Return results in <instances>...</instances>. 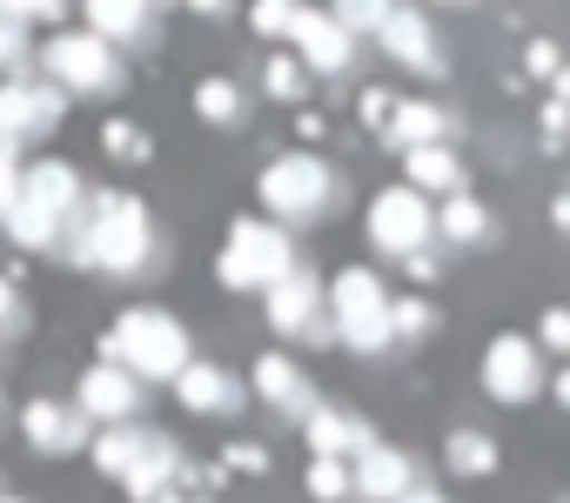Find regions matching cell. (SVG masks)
I'll return each mask as SVG.
<instances>
[{
    "mask_svg": "<svg viewBox=\"0 0 570 503\" xmlns=\"http://www.w3.org/2000/svg\"><path fill=\"white\" fill-rule=\"evenodd\" d=\"M61 263H75V269H108V276H135L148 256H155V221H148V208L135 201V195H88L81 201V215L68 221V235H61V248H55Z\"/></svg>",
    "mask_w": 570,
    "mask_h": 503,
    "instance_id": "1",
    "label": "cell"
},
{
    "mask_svg": "<svg viewBox=\"0 0 570 503\" xmlns=\"http://www.w3.org/2000/svg\"><path fill=\"white\" fill-rule=\"evenodd\" d=\"M81 201H88V188H81V175L68 161H35V168H21V201L0 228H8L21 248H35V256H55L68 221L81 215Z\"/></svg>",
    "mask_w": 570,
    "mask_h": 503,
    "instance_id": "2",
    "label": "cell"
},
{
    "mask_svg": "<svg viewBox=\"0 0 570 503\" xmlns=\"http://www.w3.org/2000/svg\"><path fill=\"white\" fill-rule=\"evenodd\" d=\"M101 356L108 363H121L128 376H181V363H195V349H188V329L175 323V316H161V309H128L115 329H108V343H101Z\"/></svg>",
    "mask_w": 570,
    "mask_h": 503,
    "instance_id": "3",
    "label": "cell"
},
{
    "mask_svg": "<svg viewBox=\"0 0 570 503\" xmlns=\"http://www.w3.org/2000/svg\"><path fill=\"white\" fill-rule=\"evenodd\" d=\"M289 269H296L289 228H282V221H262V215H242V221L228 228L222 263H215V276H222L228 289H268L275 276H289Z\"/></svg>",
    "mask_w": 570,
    "mask_h": 503,
    "instance_id": "4",
    "label": "cell"
},
{
    "mask_svg": "<svg viewBox=\"0 0 570 503\" xmlns=\"http://www.w3.org/2000/svg\"><path fill=\"white\" fill-rule=\"evenodd\" d=\"M330 329L350 349H363V356H383L396 343V329H390V289L376 283V269H343L330 283Z\"/></svg>",
    "mask_w": 570,
    "mask_h": 503,
    "instance_id": "5",
    "label": "cell"
},
{
    "mask_svg": "<svg viewBox=\"0 0 570 503\" xmlns=\"http://www.w3.org/2000/svg\"><path fill=\"white\" fill-rule=\"evenodd\" d=\"M255 195H262V208L275 215V221H316L323 208H330V195H336V175L316 161V155H275L268 168H262V181H255Z\"/></svg>",
    "mask_w": 570,
    "mask_h": 503,
    "instance_id": "6",
    "label": "cell"
},
{
    "mask_svg": "<svg viewBox=\"0 0 570 503\" xmlns=\"http://www.w3.org/2000/svg\"><path fill=\"white\" fill-rule=\"evenodd\" d=\"M430 235H436V215H430V195H416L410 181H396V188H383L376 201H370V241L383 248V256H423L430 248Z\"/></svg>",
    "mask_w": 570,
    "mask_h": 503,
    "instance_id": "7",
    "label": "cell"
},
{
    "mask_svg": "<svg viewBox=\"0 0 570 503\" xmlns=\"http://www.w3.org/2000/svg\"><path fill=\"white\" fill-rule=\"evenodd\" d=\"M48 75L61 95H115L121 88V61L101 34H55L48 41Z\"/></svg>",
    "mask_w": 570,
    "mask_h": 503,
    "instance_id": "8",
    "label": "cell"
},
{
    "mask_svg": "<svg viewBox=\"0 0 570 503\" xmlns=\"http://www.w3.org/2000/svg\"><path fill=\"white\" fill-rule=\"evenodd\" d=\"M483 389L497 403H530L543 396V349L523 336V329H503L490 349H483Z\"/></svg>",
    "mask_w": 570,
    "mask_h": 503,
    "instance_id": "9",
    "label": "cell"
},
{
    "mask_svg": "<svg viewBox=\"0 0 570 503\" xmlns=\"http://www.w3.org/2000/svg\"><path fill=\"white\" fill-rule=\"evenodd\" d=\"M268 329H282V336H309V343H330L336 329H330V316H323V283L296 263L289 276H275L268 289Z\"/></svg>",
    "mask_w": 570,
    "mask_h": 503,
    "instance_id": "10",
    "label": "cell"
},
{
    "mask_svg": "<svg viewBox=\"0 0 570 503\" xmlns=\"http://www.w3.org/2000/svg\"><path fill=\"white\" fill-rule=\"evenodd\" d=\"M61 108H68V95L55 81H0V135H14V141L55 135Z\"/></svg>",
    "mask_w": 570,
    "mask_h": 503,
    "instance_id": "11",
    "label": "cell"
},
{
    "mask_svg": "<svg viewBox=\"0 0 570 503\" xmlns=\"http://www.w3.org/2000/svg\"><path fill=\"white\" fill-rule=\"evenodd\" d=\"M75 410L88 423H135L141 416V376H128L121 363H95L75 389Z\"/></svg>",
    "mask_w": 570,
    "mask_h": 503,
    "instance_id": "12",
    "label": "cell"
},
{
    "mask_svg": "<svg viewBox=\"0 0 570 503\" xmlns=\"http://www.w3.org/2000/svg\"><path fill=\"white\" fill-rule=\"evenodd\" d=\"M289 41H296V61L316 68V75H343L356 61V34H343L336 14H316V8H296Z\"/></svg>",
    "mask_w": 570,
    "mask_h": 503,
    "instance_id": "13",
    "label": "cell"
},
{
    "mask_svg": "<svg viewBox=\"0 0 570 503\" xmlns=\"http://www.w3.org/2000/svg\"><path fill=\"white\" fill-rule=\"evenodd\" d=\"M410 483H416V470H410V456L390 450V443H370L363 456H350V490L370 496V503H396Z\"/></svg>",
    "mask_w": 570,
    "mask_h": 503,
    "instance_id": "14",
    "label": "cell"
},
{
    "mask_svg": "<svg viewBox=\"0 0 570 503\" xmlns=\"http://www.w3.org/2000/svg\"><path fill=\"white\" fill-rule=\"evenodd\" d=\"M255 396L268 403V410H282V416H309L316 410V383L303 376V363H289V356H262L255 363Z\"/></svg>",
    "mask_w": 570,
    "mask_h": 503,
    "instance_id": "15",
    "label": "cell"
},
{
    "mask_svg": "<svg viewBox=\"0 0 570 503\" xmlns=\"http://www.w3.org/2000/svg\"><path fill=\"white\" fill-rule=\"evenodd\" d=\"M376 41L403 61V68H416V75H443V55H436V34H430V21L416 14V8H390V21L376 28Z\"/></svg>",
    "mask_w": 570,
    "mask_h": 503,
    "instance_id": "16",
    "label": "cell"
},
{
    "mask_svg": "<svg viewBox=\"0 0 570 503\" xmlns=\"http://www.w3.org/2000/svg\"><path fill=\"white\" fill-rule=\"evenodd\" d=\"M175 396H181V410H195V416H235V410H242V383H235L228 369H215V363H181Z\"/></svg>",
    "mask_w": 570,
    "mask_h": 503,
    "instance_id": "17",
    "label": "cell"
},
{
    "mask_svg": "<svg viewBox=\"0 0 570 503\" xmlns=\"http://www.w3.org/2000/svg\"><path fill=\"white\" fill-rule=\"evenodd\" d=\"M303 436H309V450H316V456H343V463H350V456H363V450L376 443V430H370L356 410H323V403L303 416Z\"/></svg>",
    "mask_w": 570,
    "mask_h": 503,
    "instance_id": "18",
    "label": "cell"
},
{
    "mask_svg": "<svg viewBox=\"0 0 570 503\" xmlns=\"http://www.w3.org/2000/svg\"><path fill=\"white\" fill-rule=\"evenodd\" d=\"M21 430H28V443L48 450V456H68V450L88 443V416H81L75 403H28V410H21Z\"/></svg>",
    "mask_w": 570,
    "mask_h": 503,
    "instance_id": "19",
    "label": "cell"
},
{
    "mask_svg": "<svg viewBox=\"0 0 570 503\" xmlns=\"http://www.w3.org/2000/svg\"><path fill=\"white\" fill-rule=\"evenodd\" d=\"M175 470H181V450H175L168 436L141 430V450H135V463L121 470V483H128V496H135V503H155L161 490H175Z\"/></svg>",
    "mask_w": 570,
    "mask_h": 503,
    "instance_id": "20",
    "label": "cell"
},
{
    "mask_svg": "<svg viewBox=\"0 0 570 503\" xmlns=\"http://www.w3.org/2000/svg\"><path fill=\"white\" fill-rule=\"evenodd\" d=\"M383 141L403 155V148H430V141H450V115L436 108V101H403L396 95V108H390V121H383Z\"/></svg>",
    "mask_w": 570,
    "mask_h": 503,
    "instance_id": "21",
    "label": "cell"
},
{
    "mask_svg": "<svg viewBox=\"0 0 570 503\" xmlns=\"http://www.w3.org/2000/svg\"><path fill=\"white\" fill-rule=\"evenodd\" d=\"M155 8L161 0H88V34L115 41H148L155 34Z\"/></svg>",
    "mask_w": 570,
    "mask_h": 503,
    "instance_id": "22",
    "label": "cell"
},
{
    "mask_svg": "<svg viewBox=\"0 0 570 503\" xmlns=\"http://www.w3.org/2000/svg\"><path fill=\"white\" fill-rule=\"evenodd\" d=\"M403 175H410L416 195H456V188L470 181L463 161H456L443 141H430V148H403Z\"/></svg>",
    "mask_w": 570,
    "mask_h": 503,
    "instance_id": "23",
    "label": "cell"
},
{
    "mask_svg": "<svg viewBox=\"0 0 570 503\" xmlns=\"http://www.w3.org/2000/svg\"><path fill=\"white\" fill-rule=\"evenodd\" d=\"M436 228L450 235V241H490V208L470 195V188H456V195H443V208H436Z\"/></svg>",
    "mask_w": 570,
    "mask_h": 503,
    "instance_id": "24",
    "label": "cell"
},
{
    "mask_svg": "<svg viewBox=\"0 0 570 503\" xmlns=\"http://www.w3.org/2000/svg\"><path fill=\"white\" fill-rule=\"evenodd\" d=\"M443 463H450L456 476H490V470H497V443H490L483 430H450Z\"/></svg>",
    "mask_w": 570,
    "mask_h": 503,
    "instance_id": "25",
    "label": "cell"
},
{
    "mask_svg": "<svg viewBox=\"0 0 570 503\" xmlns=\"http://www.w3.org/2000/svg\"><path fill=\"white\" fill-rule=\"evenodd\" d=\"M195 115L215 121V128H235V121H242V88L222 81V75H208V81L195 88Z\"/></svg>",
    "mask_w": 570,
    "mask_h": 503,
    "instance_id": "26",
    "label": "cell"
},
{
    "mask_svg": "<svg viewBox=\"0 0 570 503\" xmlns=\"http://www.w3.org/2000/svg\"><path fill=\"white\" fill-rule=\"evenodd\" d=\"M262 88H268L275 101H303V95H309V68H303L296 55H275V61L262 68Z\"/></svg>",
    "mask_w": 570,
    "mask_h": 503,
    "instance_id": "27",
    "label": "cell"
},
{
    "mask_svg": "<svg viewBox=\"0 0 570 503\" xmlns=\"http://www.w3.org/2000/svg\"><path fill=\"white\" fill-rule=\"evenodd\" d=\"M390 8H396V0H336L330 14H336L343 34H376V28L390 21Z\"/></svg>",
    "mask_w": 570,
    "mask_h": 503,
    "instance_id": "28",
    "label": "cell"
},
{
    "mask_svg": "<svg viewBox=\"0 0 570 503\" xmlns=\"http://www.w3.org/2000/svg\"><path fill=\"white\" fill-rule=\"evenodd\" d=\"M309 496L316 503H343L350 496V463L343 456H316L309 463Z\"/></svg>",
    "mask_w": 570,
    "mask_h": 503,
    "instance_id": "29",
    "label": "cell"
},
{
    "mask_svg": "<svg viewBox=\"0 0 570 503\" xmlns=\"http://www.w3.org/2000/svg\"><path fill=\"white\" fill-rule=\"evenodd\" d=\"M296 8H303V0H255V8H248V21H255V34H268V41H289V21H296Z\"/></svg>",
    "mask_w": 570,
    "mask_h": 503,
    "instance_id": "30",
    "label": "cell"
},
{
    "mask_svg": "<svg viewBox=\"0 0 570 503\" xmlns=\"http://www.w3.org/2000/svg\"><path fill=\"white\" fill-rule=\"evenodd\" d=\"M101 141H108V155H115V161H148V155H155L148 128H135V121H108V135H101Z\"/></svg>",
    "mask_w": 570,
    "mask_h": 503,
    "instance_id": "31",
    "label": "cell"
},
{
    "mask_svg": "<svg viewBox=\"0 0 570 503\" xmlns=\"http://www.w3.org/2000/svg\"><path fill=\"white\" fill-rule=\"evenodd\" d=\"M390 329L396 336H430L436 329V309L423 296H403V303H390Z\"/></svg>",
    "mask_w": 570,
    "mask_h": 503,
    "instance_id": "32",
    "label": "cell"
},
{
    "mask_svg": "<svg viewBox=\"0 0 570 503\" xmlns=\"http://www.w3.org/2000/svg\"><path fill=\"white\" fill-rule=\"evenodd\" d=\"M543 356H570V309L557 303V309H543V323H537V336H530Z\"/></svg>",
    "mask_w": 570,
    "mask_h": 503,
    "instance_id": "33",
    "label": "cell"
},
{
    "mask_svg": "<svg viewBox=\"0 0 570 503\" xmlns=\"http://www.w3.org/2000/svg\"><path fill=\"white\" fill-rule=\"evenodd\" d=\"M537 128H543V141H550V148H570V101H563V95H550V101H543V115H537Z\"/></svg>",
    "mask_w": 570,
    "mask_h": 503,
    "instance_id": "34",
    "label": "cell"
},
{
    "mask_svg": "<svg viewBox=\"0 0 570 503\" xmlns=\"http://www.w3.org/2000/svg\"><path fill=\"white\" fill-rule=\"evenodd\" d=\"M390 108H396V95H390V88H363V101H356V115H363V121H370L376 135H383V121H390Z\"/></svg>",
    "mask_w": 570,
    "mask_h": 503,
    "instance_id": "35",
    "label": "cell"
},
{
    "mask_svg": "<svg viewBox=\"0 0 570 503\" xmlns=\"http://www.w3.org/2000/svg\"><path fill=\"white\" fill-rule=\"evenodd\" d=\"M523 68H530L537 81H550V75L563 68V61H557V48H550V41H530V48H523Z\"/></svg>",
    "mask_w": 570,
    "mask_h": 503,
    "instance_id": "36",
    "label": "cell"
},
{
    "mask_svg": "<svg viewBox=\"0 0 570 503\" xmlns=\"http://www.w3.org/2000/svg\"><path fill=\"white\" fill-rule=\"evenodd\" d=\"M14 201H21V161H8V168H0V221L14 215Z\"/></svg>",
    "mask_w": 570,
    "mask_h": 503,
    "instance_id": "37",
    "label": "cell"
},
{
    "mask_svg": "<svg viewBox=\"0 0 570 503\" xmlns=\"http://www.w3.org/2000/svg\"><path fill=\"white\" fill-rule=\"evenodd\" d=\"M61 8H68V0H8V14H21V21H48Z\"/></svg>",
    "mask_w": 570,
    "mask_h": 503,
    "instance_id": "38",
    "label": "cell"
},
{
    "mask_svg": "<svg viewBox=\"0 0 570 503\" xmlns=\"http://www.w3.org/2000/svg\"><path fill=\"white\" fill-rule=\"evenodd\" d=\"M0 329H21V296H14L8 276H0Z\"/></svg>",
    "mask_w": 570,
    "mask_h": 503,
    "instance_id": "39",
    "label": "cell"
},
{
    "mask_svg": "<svg viewBox=\"0 0 570 503\" xmlns=\"http://www.w3.org/2000/svg\"><path fill=\"white\" fill-rule=\"evenodd\" d=\"M228 463H235V470H248V476H255V470H262V463H268V456H262V450H255V443H235V450H228Z\"/></svg>",
    "mask_w": 570,
    "mask_h": 503,
    "instance_id": "40",
    "label": "cell"
},
{
    "mask_svg": "<svg viewBox=\"0 0 570 503\" xmlns=\"http://www.w3.org/2000/svg\"><path fill=\"white\" fill-rule=\"evenodd\" d=\"M550 215H557V228L570 235V188H557V201H550Z\"/></svg>",
    "mask_w": 570,
    "mask_h": 503,
    "instance_id": "41",
    "label": "cell"
},
{
    "mask_svg": "<svg viewBox=\"0 0 570 503\" xmlns=\"http://www.w3.org/2000/svg\"><path fill=\"white\" fill-rule=\"evenodd\" d=\"M396 503H443V496H436V490H423V483H410V490H403Z\"/></svg>",
    "mask_w": 570,
    "mask_h": 503,
    "instance_id": "42",
    "label": "cell"
},
{
    "mask_svg": "<svg viewBox=\"0 0 570 503\" xmlns=\"http://www.w3.org/2000/svg\"><path fill=\"white\" fill-rule=\"evenodd\" d=\"M188 8H195V14H228L235 0H188Z\"/></svg>",
    "mask_w": 570,
    "mask_h": 503,
    "instance_id": "43",
    "label": "cell"
},
{
    "mask_svg": "<svg viewBox=\"0 0 570 503\" xmlns=\"http://www.w3.org/2000/svg\"><path fill=\"white\" fill-rule=\"evenodd\" d=\"M14 148H21L14 135H0V168H8V161H14Z\"/></svg>",
    "mask_w": 570,
    "mask_h": 503,
    "instance_id": "44",
    "label": "cell"
},
{
    "mask_svg": "<svg viewBox=\"0 0 570 503\" xmlns=\"http://www.w3.org/2000/svg\"><path fill=\"white\" fill-rule=\"evenodd\" d=\"M557 396H563V403H570V369H563V376H557Z\"/></svg>",
    "mask_w": 570,
    "mask_h": 503,
    "instance_id": "45",
    "label": "cell"
},
{
    "mask_svg": "<svg viewBox=\"0 0 570 503\" xmlns=\"http://www.w3.org/2000/svg\"><path fill=\"white\" fill-rule=\"evenodd\" d=\"M155 503H188V496H181V490H161V496H155Z\"/></svg>",
    "mask_w": 570,
    "mask_h": 503,
    "instance_id": "46",
    "label": "cell"
},
{
    "mask_svg": "<svg viewBox=\"0 0 570 503\" xmlns=\"http://www.w3.org/2000/svg\"><path fill=\"white\" fill-rule=\"evenodd\" d=\"M436 8H463V0H436Z\"/></svg>",
    "mask_w": 570,
    "mask_h": 503,
    "instance_id": "47",
    "label": "cell"
},
{
    "mask_svg": "<svg viewBox=\"0 0 570 503\" xmlns=\"http://www.w3.org/2000/svg\"><path fill=\"white\" fill-rule=\"evenodd\" d=\"M0 21H8V8H0Z\"/></svg>",
    "mask_w": 570,
    "mask_h": 503,
    "instance_id": "48",
    "label": "cell"
}]
</instances>
